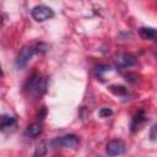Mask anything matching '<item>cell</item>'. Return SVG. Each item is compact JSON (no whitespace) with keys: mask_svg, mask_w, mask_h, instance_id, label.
I'll return each instance as SVG.
<instances>
[{"mask_svg":"<svg viewBox=\"0 0 157 157\" xmlns=\"http://www.w3.org/2000/svg\"><path fill=\"white\" fill-rule=\"evenodd\" d=\"M80 140L76 135L74 134H67V135H64V136H60V137H56L54 140L50 141V146L54 147V148H58V147H65V148H75L77 145H78Z\"/></svg>","mask_w":157,"mask_h":157,"instance_id":"cell-1","label":"cell"},{"mask_svg":"<svg viewBox=\"0 0 157 157\" xmlns=\"http://www.w3.org/2000/svg\"><path fill=\"white\" fill-rule=\"evenodd\" d=\"M28 90L32 94H34L36 97L42 96L45 90H47V80L44 77H40L38 75H34L28 83Z\"/></svg>","mask_w":157,"mask_h":157,"instance_id":"cell-2","label":"cell"},{"mask_svg":"<svg viewBox=\"0 0 157 157\" xmlns=\"http://www.w3.org/2000/svg\"><path fill=\"white\" fill-rule=\"evenodd\" d=\"M31 15L32 17L38 21V22H43L45 20H49L52 17H54V11L48 7V6H44V5H38V6H34L31 11Z\"/></svg>","mask_w":157,"mask_h":157,"instance_id":"cell-3","label":"cell"},{"mask_svg":"<svg viewBox=\"0 0 157 157\" xmlns=\"http://www.w3.org/2000/svg\"><path fill=\"white\" fill-rule=\"evenodd\" d=\"M34 52L36 49L33 47H23L15 60V66L17 69H23L27 65V63L31 60V58L33 56Z\"/></svg>","mask_w":157,"mask_h":157,"instance_id":"cell-4","label":"cell"},{"mask_svg":"<svg viewBox=\"0 0 157 157\" xmlns=\"http://www.w3.org/2000/svg\"><path fill=\"white\" fill-rule=\"evenodd\" d=\"M114 64L119 69H125L134 66L136 64V59L130 53H119L118 55L114 56Z\"/></svg>","mask_w":157,"mask_h":157,"instance_id":"cell-5","label":"cell"},{"mask_svg":"<svg viewBox=\"0 0 157 157\" xmlns=\"http://www.w3.org/2000/svg\"><path fill=\"white\" fill-rule=\"evenodd\" d=\"M125 152V144L120 140H112L107 145V153L109 156H118Z\"/></svg>","mask_w":157,"mask_h":157,"instance_id":"cell-6","label":"cell"},{"mask_svg":"<svg viewBox=\"0 0 157 157\" xmlns=\"http://www.w3.org/2000/svg\"><path fill=\"white\" fill-rule=\"evenodd\" d=\"M139 34L141 38L151 42H157V29L151 27H141L139 29Z\"/></svg>","mask_w":157,"mask_h":157,"instance_id":"cell-7","label":"cell"},{"mask_svg":"<svg viewBox=\"0 0 157 157\" xmlns=\"http://www.w3.org/2000/svg\"><path fill=\"white\" fill-rule=\"evenodd\" d=\"M145 120H146V115H145L144 110H140V112L132 118V120H131V125H130L131 131H132V132L137 131V130L140 129V126L145 123Z\"/></svg>","mask_w":157,"mask_h":157,"instance_id":"cell-8","label":"cell"},{"mask_svg":"<svg viewBox=\"0 0 157 157\" xmlns=\"http://www.w3.org/2000/svg\"><path fill=\"white\" fill-rule=\"evenodd\" d=\"M16 126V119L11 115L4 114L1 117V130L2 131H9L10 129H13Z\"/></svg>","mask_w":157,"mask_h":157,"instance_id":"cell-9","label":"cell"},{"mask_svg":"<svg viewBox=\"0 0 157 157\" xmlns=\"http://www.w3.org/2000/svg\"><path fill=\"white\" fill-rule=\"evenodd\" d=\"M42 130H43L42 124H40V123H34V124H31V125L26 129L25 135H26V136H28V137L34 139V137H37L38 135H40Z\"/></svg>","mask_w":157,"mask_h":157,"instance_id":"cell-10","label":"cell"},{"mask_svg":"<svg viewBox=\"0 0 157 157\" xmlns=\"http://www.w3.org/2000/svg\"><path fill=\"white\" fill-rule=\"evenodd\" d=\"M109 91H112L114 94H118V96H125L128 93L126 92V88L124 86H118V85L109 86Z\"/></svg>","mask_w":157,"mask_h":157,"instance_id":"cell-11","label":"cell"},{"mask_svg":"<svg viewBox=\"0 0 157 157\" xmlns=\"http://www.w3.org/2000/svg\"><path fill=\"white\" fill-rule=\"evenodd\" d=\"M150 139L152 141H157V123L153 124L151 130H150Z\"/></svg>","mask_w":157,"mask_h":157,"instance_id":"cell-12","label":"cell"},{"mask_svg":"<svg viewBox=\"0 0 157 157\" xmlns=\"http://www.w3.org/2000/svg\"><path fill=\"white\" fill-rule=\"evenodd\" d=\"M47 142H42L40 145H38V147H37V151H36V155H44L45 152H47Z\"/></svg>","mask_w":157,"mask_h":157,"instance_id":"cell-13","label":"cell"},{"mask_svg":"<svg viewBox=\"0 0 157 157\" xmlns=\"http://www.w3.org/2000/svg\"><path fill=\"white\" fill-rule=\"evenodd\" d=\"M112 109H109V108H102L101 110H99V117H102V118H105V117H109V115H112Z\"/></svg>","mask_w":157,"mask_h":157,"instance_id":"cell-14","label":"cell"},{"mask_svg":"<svg viewBox=\"0 0 157 157\" xmlns=\"http://www.w3.org/2000/svg\"><path fill=\"white\" fill-rule=\"evenodd\" d=\"M44 114H45V108L43 107V109H42V113H38V119H43Z\"/></svg>","mask_w":157,"mask_h":157,"instance_id":"cell-15","label":"cell"}]
</instances>
